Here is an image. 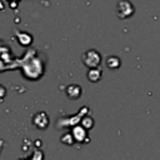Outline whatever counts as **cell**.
<instances>
[{
  "label": "cell",
  "instance_id": "6da1fadb",
  "mask_svg": "<svg viewBox=\"0 0 160 160\" xmlns=\"http://www.w3.org/2000/svg\"><path fill=\"white\" fill-rule=\"evenodd\" d=\"M81 60H82V62H84L85 66H88L90 69H95L101 62V55H100L99 51L91 49V50H88L86 52H84Z\"/></svg>",
  "mask_w": 160,
  "mask_h": 160
},
{
  "label": "cell",
  "instance_id": "7a4b0ae2",
  "mask_svg": "<svg viewBox=\"0 0 160 160\" xmlns=\"http://www.w3.org/2000/svg\"><path fill=\"white\" fill-rule=\"evenodd\" d=\"M116 12H118V16L120 19H125V18L131 16V14L134 12V8H132L131 2H129L128 0H120L118 2Z\"/></svg>",
  "mask_w": 160,
  "mask_h": 160
},
{
  "label": "cell",
  "instance_id": "3957f363",
  "mask_svg": "<svg viewBox=\"0 0 160 160\" xmlns=\"http://www.w3.org/2000/svg\"><path fill=\"white\" fill-rule=\"evenodd\" d=\"M32 124L35 125L36 129H40V130L46 129L48 125H49V118H48L46 112H44V111L36 112L32 116Z\"/></svg>",
  "mask_w": 160,
  "mask_h": 160
},
{
  "label": "cell",
  "instance_id": "277c9868",
  "mask_svg": "<svg viewBox=\"0 0 160 160\" xmlns=\"http://www.w3.org/2000/svg\"><path fill=\"white\" fill-rule=\"evenodd\" d=\"M71 134H72L75 141H78V142H84V141H88L89 140L88 139V132H86L85 128H82L81 125L80 126H75L72 129V132Z\"/></svg>",
  "mask_w": 160,
  "mask_h": 160
},
{
  "label": "cell",
  "instance_id": "5b68a950",
  "mask_svg": "<svg viewBox=\"0 0 160 160\" xmlns=\"http://www.w3.org/2000/svg\"><path fill=\"white\" fill-rule=\"evenodd\" d=\"M66 95L69 99L71 100H75V99H79L81 96V88L76 84H71L66 88Z\"/></svg>",
  "mask_w": 160,
  "mask_h": 160
},
{
  "label": "cell",
  "instance_id": "8992f818",
  "mask_svg": "<svg viewBox=\"0 0 160 160\" xmlns=\"http://www.w3.org/2000/svg\"><path fill=\"white\" fill-rule=\"evenodd\" d=\"M101 79V69L95 68V69H90L88 71V80L91 82H98Z\"/></svg>",
  "mask_w": 160,
  "mask_h": 160
},
{
  "label": "cell",
  "instance_id": "52a82bcc",
  "mask_svg": "<svg viewBox=\"0 0 160 160\" xmlns=\"http://www.w3.org/2000/svg\"><path fill=\"white\" fill-rule=\"evenodd\" d=\"M106 65L110 69H116V68L120 66V60L116 56H110V58L106 59Z\"/></svg>",
  "mask_w": 160,
  "mask_h": 160
},
{
  "label": "cell",
  "instance_id": "ba28073f",
  "mask_svg": "<svg viewBox=\"0 0 160 160\" xmlns=\"http://www.w3.org/2000/svg\"><path fill=\"white\" fill-rule=\"evenodd\" d=\"M18 39H19V42H21L24 46H26V45H29V44L31 42V36H30L29 34H25V32L19 34Z\"/></svg>",
  "mask_w": 160,
  "mask_h": 160
},
{
  "label": "cell",
  "instance_id": "9c48e42d",
  "mask_svg": "<svg viewBox=\"0 0 160 160\" xmlns=\"http://www.w3.org/2000/svg\"><path fill=\"white\" fill-rule=\"evenodd\" d=\"M60 141H61L62 144H65V145H71V144L75 141V139H74L72 134H64V135L61 136Z\"/></svg>",
  "mask_w": 160,
  "mask_h": 160
},
{
  "label": "cell",
  "instance_id": "30bf717a",
  "mask_svg": "<svg viewBox=\"0 0 160 160\" xmlns=\"http://www.w3.org/2000/svg\"><path fill=\"white\" fill-rule=\"evenodd\" d=\"M94 125V120L90 118V116H85L82 120H81V126L85 128V129H91Z\"/></svg>",
  "mask_w": 160,
  "mask_h": 160
},
{
  "label": "cell",
  "instance_id": "8fae6325",
  "mask_svg": "<svg viewBox=\"0 0 160 160\" xmlns=\"http://www.w3.org/2000/svg\"><path fill=\"white\" fill-rule=\"evenodd\" d=\"M5 95H6V89L2 85H0V100H2Z\"/></svg>",
  "mask_w": 160,
  "mask_h": 160
}]
</instances>
